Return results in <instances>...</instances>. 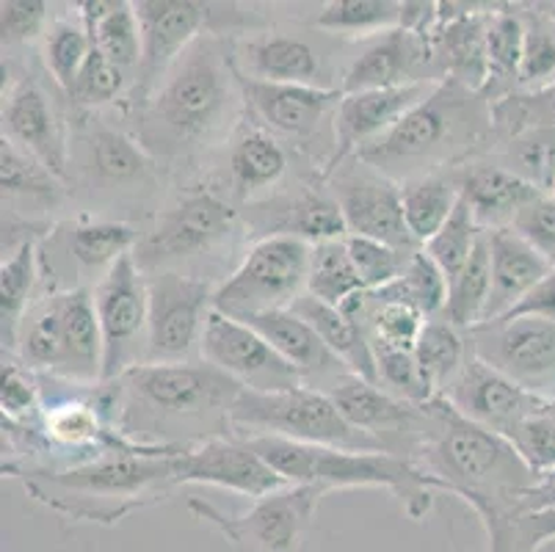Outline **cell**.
Segmentation results:
<instances>
[{
	"label": "cell",
	"mask_w": 555,
	"mask_h": 552,
	"mask_svg": "<svg viewBox=\"0 0 555 552\" xmlns=\"http://www.w3.org/2000/svg\"><path fill=\"white\" fill-rule=\"evenodd\" d=\"M191 442H135L103 450L64 467L31 462H3L44 509L64 519L114 528L130 514L158 505L178 489L180 453Z\"/></svg>",
	"instance_id": "1"
},
{
	"label": "cell",
	"mask_w": 555,
	"mask_h": 552,
	"mask_svg": "<svg viewBox=\"0 0 555 552\" xmlns=\"http://www.w3.org/2000/svg\"><path fill=\"white\" fill-rule=\"evenodd\" d=\"M412 459L440 480L442 492L476 511L487 547L498 544L525 514V495L539 480L506 437L464 418L446 395L423 407V432Z\"/></svg>",
	"instance_id": "2"
},
{
	"label": "cell",
	"mask_w": 555,
	"mask_h": 552,
	"mask_svg": "<svg viewBox=\"0 0 555 552\" xmlns=\"http://www.w3.org/2000/svg\"><path fill=\"white\" fill-rule=\"evenodd\" d=\"M492 139V100L456 80H440L421 105L354 158L398 185L462 164ZM467 164V161H464Z\"/></svg>",
	"instance_id": "3"
},
{
	"label": "cell",
	"mask_w": 555,
	"mask_h": 552,
	"mask_svg": "<svg viewBox=\"0 0 555 552\" xmlns=\"http://www.w3.org/2000/svg\"><path fill=\"white\" fill-rule=\"evenodd\" d=\"M244 100L235 55L219 30L196 39L164 75L139 111V144L158 155H180L221 128L232 105Z\"/></svg>",
	"instance_id": "4"
},
{
	"label": "cell",
	"mask_w": 555,
	"mask_h": 552,
	"mask_svg": "<svg viewBox=\"0 0 555 552\" xmlns=\"http://www.w3.org/2000/svg\"><path fill=\"white\" fill-rule=\"evenodd\" d=\"M257 453L296 486L332 489H387L401 503L412 523H423L442 492L440 480L431 478L415 459L390 450H348L301 445L280 437H244Z\"/></svg>",
	"instance_id": "5"
},
{
	"label": "cell",
	"mask_w": 555,
	"mask_h": 552,
	"mask_svg": "<svg viewBox=\"0 0 555 552\" xmlns=\"http://www.w3.org/2000/svg\"><path fill=\"white\" fill-rule=\"evenodd\" d=\"M235 437H280L301 445L348 450H385L371 434L348 423L324 389L296 387L282 393L241 389L230 409Z\"/></svg>",
	"instance_id": "6"
},
{
	"label": "cell",
	"mask_w": 555,
	"mask_h": 552,
	"mask_svg": "<svg viewBox=\"0 0 555 552\" xmlns=\"http://www.w3.org/2000/svg\"><path fill=\"white\" fill-rule=\"evenodd\" d=\"M116 384V393L130 409L141 407L160 423H189L214 414L230 420L232 403L244 389L210 362L133 364Z\"/></svg>",
	"instance_id": "7"
},
{
	"label": "cell",
	"mask_w": 555,
	"mask_h": 552,
	"mask_svg": "<svg viewBox=\"0 0 555 552\" xmlns=\"http://www.w3.org/2000/svg\"><path fill=\"white\" fill-rule=\"evenodd\" d=\"M310 255L312 246L299 238H260L241 266L216 287L214 310L235 321L291 310L307 291Z\"/></svg>",
	"instance_id": "8"
},
{
	"label": "cell",
	"mask_w": 555,
	"mask_h": 552,
	"mask_svg": "<svg viewBox=\"0 0 555 552\" xmlns=\"http://www.w3.org/2000/svg\"><path fill=\"white\" fill-rule=\"evenodd\" d=\"M324 495L315 486L291 484L255 500L244 514H227L202 498H191L189 509L196 519L219 530L232 552H312V528Z\"/></svg>",
	"instance_id": "9"
},
{
	"label": "cell",
	"mask_w": 555,
	"mask_h": 552,
	"mask_svg": "<svg viewBox=\"0 0 555 552\" xmlns=\"http://www.w3.org/2000/svg\"><path fill=\"white\" fill-rule=\"evenodd\" d=\"M238 221V210L210 191L183 196L158 216L153 230L141 235L133 257L144 273L171 271V266L214 249Z\"/></svg>",
	"instance_id": "10"
},
{
	"label": "cell",
	"mask_w": 555,
	"mask_h": 552,
	"mask_svg": "<svg viewBox=\"0 0 555 552\" xmlns=\"http://www.w3.org/2000/svg\"><path fill=\"white\" fill-rule=\"evenodd\" d=\"M150 323L147 351L155 362H189L202 346V334L214 312L216 287L180 271L147 273Z\"/></svg>",
	"instance_id": "11"
},
{
	"label": "cell",
	"mask_w": 555,
	"mask_h": 552,
	"mask_svg": "<svg viewBox=\"0 0 555 552\" xmlns=\"http://www.w3.org/2000/svg\"><path fill=\"white\" fill-rule=\"evenodd\" d=\"M94 310L103 332V384H111L133 368L130 354L150 323L147 273L133 255H125L105 271L94 287Z\"/></svg>",
	"instance_id": "12"
},
{
	"label": "cell",
	"mask_w": 555,
	"mask_h": 552,
	"mask_svg": "<svg viewBox=\"0 0 555 552\" xmlns=\"http://www.w3.org/2000/svg\"><path fill=\"white\" fill-rule=\"evenodd\" d=\"M199 351L205 362L235 378L244 389L282 393V389L305 387L296 368H291L257 329L216 310L205 323Z\"/></svg>",
	"instance_id": "13"
},
{
	"label": "cell",
	"mask_w": 555,
	"mask_h": 552,
	"mask_svg": "<svg viewBox=\"0 0 555 552\" xmlns=\"http://www.w3.org/2000/svg\"><path fill=\"white\" fill-rule=\"evenodd\" d=\"M141 28V64L135 73V94L144 105L164 80L171 64L199 37L210 34L208 25L216 17L210 3L199 0H139L133 3Z\"/></svg>",
	"instance_id": "14"
},
{
	"label": "cell",
	"mask_w": 555,
	"mask_h": 552,
	"mask_svg": "<svg viewBox=\"0 0 555 552\" xmlns=\"http://www.w3.org/2000/svg\"><path fill=\"white\" fill-rule=\"evenodd\" d=\"M351 161L354 166L343 164L330 175V191L340 205L348 235L373 238L396 249L417 252L415 238L409 235L403 221L401 185L357 158Z\"/></svg>",
	"instance_id": "15"
},
{
	"label": "cell",
	"mask_w": 555,
	"mask_h": 552,
	"mask_svg": "<svg viewBox=\"0 0 555 552\" xmlns=\"http://www.w3.org/2000/svg\"><path fill=\"white\" fill-rule=\"evenodd\" d=\"M467 346L476 359L537 389L555 373V323L542 318H498L467 332Z\"/></svg>",
	"instance_id": "16"
},
{
	"label": "cell",
	"mask_w": 555,
	"mask_h": 552,
	"mask_svg": "<svg viewBox=\"0 0 555 552\" xmlns=\"http://www.w3.org/2000/svg\"><path fill=\"white\" fill-rule=\"evenodd\" d=\"M178 484H208L262 500L287 484L244 437H210L199 445H185L178 462Z\"/></svg>",
	"instance_id": "17"
},
{
	"label": "cell",
	"mask_w": 555,
	"mask_h": 552,
	"mask_svg": "<svg viewBox=\"0 0 555 552\" xmlns=\"http://www.w3.org/2000/svg\"><path fill=\"white\" fill-rule=\"evenodd\" d=\"M437 59H434V37L409 28L378 34L362 48L343 75V94L357 91L396 89L409 84H437Z\"/></svg>",
	"instance_id": "18"
},
{
	"label": "cell",
	"mask_w": 555,
	"mask_h": 552,
	"mask_svg": "<svg viewBox=\"0 0 555 552\" xmlns=\"http://www.w3.org/2000/svg\"><path fill=\"white\" fill-rule=\"evenodd\" d=\"M437 84H409L396 86V89L343 94L335 108V119H332L335 121V150H332V158L321 177H330L337 166L354 158L362 146L373 144L387 130L396 128L409 111L421 105L437 89Z\"/></svg>",
	"instance_id": "19"
},
{
	"label": "cell",
	"mask_w": 555,
	"mask_h": 552,
	"mask_svg": "<svg viewBox=\"0 0 555 552\" xmlns=\"http://www.w3.org/2000/svg\"><path fill=\"white\" fill-rule=\"evenodd\" d=\"M442 395L464 418H470L473 423L483 425V428L506 439L547 398L537 389H528L514 378L503 376L501 371L483 364L473 354L464 362L462 373L453 378V384Z\"/></svg>",
	"instance_id": "20"
},
{
	"label": "cell",
	"mask_w": 555,
	"mask_h": 552,
	"mask_svg": "<svg viewBox=\"0 0 555 552\" xmlns=\"http://www.w3.org/2000/svg\"><path fill=\"white\" fill-rule=\"evenodd\" d=\"M3 139L39 161L59 180L67 177V130L39 80L17 78L3 91Z\"/></svg>",
	"instance_id": "21"
},
{
	"label": "cell",
	"mask_w": 555,
	"mask_h": 552,
	"mask_svg": "<svg viewBox=\"0 0 555 552\" xmlns=\"http://www.w3.org/2000/svg\"><path fill=\"white\" fill-rule=\"evenodd\" d=\"M235 78H238L241 94L251 114L266 125L271 133L285 136H310L324 121L326 111L340 103V89H321L307 84H269V80L249 78L238 69L235 61Z\"/></svg>",
	"instance_id": "22"
},
{
	"label": "cell",
	"mask_w": 555,
	"mask_h": 552,
	"mask_svg": "<svg viewBox=\"0 0 555 552\" xmlns=\"http://www.w3.org/2000/svg\"><path fill=\"white\" fill-rule=\"evenodd\" d=\"M244 323L257 329V332L274 346V351L280 354L291 368H296V373L301 376L305 387H315L326 393L332 384L340 382L343 376L351 373L346 364L330 351V346L318 337L315 329L307 321H301L296 312H266V316L249 318V321Z\"/></svg>",
	"instance_id": "23"
},
{
	"label": "cell",
	"mask_w": 555,
	"mask_h": 552,
	"mask_svg": "<svg viewBox=\"0 0 555 552\" xmlns=\"http://www.w3.org/2000/svg\"><path fill=\"white\" fill-rule=\"evenodd\" d=\"M451 171L459 185V194L487 232L512 227L517 213L525 205H531L537 196H542V191L533 189L531 182H525L522 177H517L501 164L467 161L462 166H453Z\"/></svg>",
	"instance_id": "24"
},
{
	"label": "cell",
	"mask_w": 555,
	"mask_h": 552,
	"mask_svg": "<svg viewBox=\"0 0 555 552\" xmlns=\"http://www.w3.org/2000/svg\"><path fill=\"white\" fill-rule=\"evenodd\" d=\"M492 12L448 14L440 3V25L434 30V59L440 80H456L473 91L487 94L489 86V55H487V25Z\"/></svg>",
	"instance_id": "25"
},
{
	"label": "cell",
	"mask_w": 555,
	"mask_h": 552,
	"mask_svg": "<svg viewBox=\"0 0 555 552\" xmlns=\"http://www.w3.org/2000/svg\"><path fill=\"white\" fill-rule=\"evenodd\" d=\"M489 262H492V293H489L483 323L512 312L539 282L553 271V262L522 241L512 227L489 230Z\"/></svg>",
	"instance_id": "26"
},
{
	"label": "cell",
	"mask_w": 555,
	"mask_h": 552,
	"mask_svg": "<svg viewBox=\"0 0 555 552\" xmlns=\"http://www.w3.org/2000/svg\"><path fill=\"white\" fill-rule=\"evenodd\" d=\"M62 304V364L69 382H103V332H100L94 293L89 287L59 291Z\"/></svg>",
	"instance_id": "27"
},
{
	"label": "cell",
	"mask_w": 555,
	"mask_h": 552,
	"mask_svg": "<svg viewBox=\"0 0 555 552\" xmlns=\"http://www.w3.org/2000/svg\"><path fill=\"white\" fill-rule=\"evenodd\" d=\"M34 439L59 450H78V453L92 455L135 442L122 432L111 428L103 403L80 401V398H67L53 407H44Z\"/></svg>",
	"instance_id": "28"
},
{
	"label": "cell",
	"mask_w": 555,
	"mask_h": 552,
	"mask_svg": "<svg viewBox=\"0 0 555 552\" xmlns=\"http://www.w3.org/2000/svg\"><path fill=\"white\" fill-rule=\"evenodd\" d=\"M291 312L301 318V321L310 323L318 332V337L330 346V351L346 364L348 371L354 376L365 378V382L378 384V368H376V354H373L371 341H367L365 329L357 321H351L348 316H343L337 307L318 301L312 296L296 298Z\"/></svg>",
	"instance_id": "29"
},
{
	"label": "cell",
	"mask_w": 555,
	"mask_h": 552,
	"mask_svg": "<svg viewBox=\"0 0 555 552\" xmlns=\"http://www.w3.org/2000/svg\"><path fill=\"white\" fill-rule=\"evenodd\" d=\"M92 44L116 67L139 73L141 64V28L135 7L128 0H86L78 7Z\"/></svg>",
	"instance_id": "30"
},
{
	"label": "cell",
	"mask_w": 555,
	"mask_h": 552,
	"mask_svg": "<svg viewBox=\"0 0 555 552\" xmlns=\"http://www.w3.org/2000/svg\"><path fill=\"white\" fill-rule=\"evenodd\" d=\"M244 64L249 69V78L269 80V84L315 86V75L321 73V61L312 44L299 37H285V34L249 39L244 44Z\"/></svg>",
	"instance_id": "31"
},
{
	"label": "cell",
	"mask_w": 555,
	"mask_h": 552,
	"mask_svg": "<svg viewBox=\"0 0 555 552\" xmlns=\"http://www.w3.org/2000/svg\"><path fill=\"white\" fill-rule=\"evenodd\" d=\"M459 202L462 194L451 169L401 182L403 221L417 246H426L446 227Z\"/></svg>",
	"instance_id": "32"
},
{
	"label": "cell",
	"mask_w": 555,
	"mask_h": 552,
	"mask_svg": "<svg viewBox=\"0 0 555 552\" xmlns=\"http://www.w3.org/2000/svg\"><path fill=\"white\" fill-rule=\"evenodd\" d=\"M287 169V152L266 128H249L232 141L230 177L241 200L271 189Z\"/></svg>",
	"instance_id": "33"
},
{
	"label": "cell",
	"mask_w": 555,
	"mask_h": 552,
	"mask_svg": "<svg viewBox=\"0 0 555 552\" xmlns=\"http://www.w3.org/2000/svg\"><path fill=\"white\" fill-rule=\"evenodd\" d=\"M39 277L37 238L20 241L14 249L3 252L0 266V326H3V348H17L20 323L31 310V296Z\"/></svg>",
	"instance_id": "34"
},
{
	"label": "cell",
	"mask_w": 555,
	"mask_h": 552,
	"mask_svg": "<svg viewBox=\"0 0 555 552\" xmlns=\"http://www.w3.org/2000/svg\"><path fill=\"white\" fill-rule=\"evenodd\" d=\"M276 213H280V224H276L274 235L299 238L310 246L324 241H340L348 235L346 219H343V210L332 191L326 194L321 189H307L294 200L282 202V210Z\"/></svg>",
	"instance_id": "35"
},
{
	"label": "cell",
	"mask_w": 555,
	"mask_h": 552,
	"mask_svg": "<svg viewBox=\"0 0 555 552\" xmlns=\"http://www.w3.org/2000/svg\"><path fill=\"white\" fill-rule=\"evenodd\" d=\"M467 357H470L467 332L456 329L442 316L428 318L421 337H417L415 359L417 364H421L423 376L431 384L434 393L442 395L451 387L453 378L462 373Z\"/></svg>",
	"instance_id": "36"
},
{
	"label": "cell",
	"mask_w": 555,
	"mask_h": 552,
	"mask_svg": "<svg viewBox=\"0 0 555 552\" xmlns=\"http://www.w3.org/2000/svg\"><path fill=\"white\" fill-rule=\"evenodd\" d=\"M489 293H492V262H489V238L483 232L470 262L453 280H448V301L442 318L462 332H470L478 323H483Z\"/></svg>",
	"instance_id": "37"
},
{
	"label": "cell",
	"mask_w": 555,
	"mask_h": 552,
	"mask_svg": "<svg viewBox=\"0 0 555 552\" xmlns=\"http://www.w3.org/2000/svg\"><path fill=\"white\" fill-rule=\"evenodd\" d=\"M20 362L37 371H59L62 364V304L59 291L48 293L25 312L17 334Z\"/></svg>",
	"instance_id": "38"
},
{
	"label": "cell",
	"mask_w": 555,
	"mask_h": 552,
	"mask_svg": "<svg viewBox=\"0 0 555 552\" xmlns=\"http://www.w3.org/2000/svg\"><path fill=\"white\" fill-rule=\"evenodd\" d=\"M403 3L396 0H330L315 17V28L343 37H378L401 28Z\"/></svg>",
	"instance_id": "39"
},
{
	"label": "cell",
	"mask_w": 555,
	"mask_h": 552,
	"mask_svg": "<svg viewBox=\"0 0 555 552\" xmlns=\"http://www.w3.org/2000/svg\"><path fill=\"white\" fill-rule=\"evenodd\" d=\"M346 238L315 243L310 255L307 296L330 304V307H340L343 301L365 291L360 273L354 268V260L348 255Z\"/></svg>",
	"instance_id": "40"
},
{
	"label": "cell",
	"mask_w": 555,
	"mask_h": 552,
	"mask_svg": "<svg viewBox=\"0 0 555 552\" xmlns=\"http://www.w3.org/2000/svg\"><path fill=\"white\" fill-rule=\"evenodd\" d=\"M428 318L412 304L392 301L367 291L365 312L360 326L365 329L373 348H396V351H415L417 337Z\"/></svg>",
	"instance_id": "41"
},
{
	"label": "cell",
	"mask_w": 555,
	"mask_h": 552,
	"mask_svg": "<svg viewBox=\"0 0 555 552\" xmlns=\"http://www.w3.org/2000/svg\"><path fill=\"white\" fill-rule=\"evenodd\" d=\"M528 130H555V84L492 100V139L503 144Z\"/></svg>",
	"instance_id": "42"
},
{
	"label": "cell",
	"mask_w": 555,
	"mask_h": 552,
	"mask_svg": "<svg viewBox=\"0 0 555 552\" xmlns=\"http://www.w3.org/2000/svg\"><path fill=\"white\" fill-rule=\"evenodd\" d=\"M139 235L125 221H80L69 230L67 246L75 260L83 268H105L108 271L114 262L125 255H133Z\"/></svg>",
	"instance_id": "43"
},
{
	"label": "cell",
	"mask_w": 555,
	"mask_h": 552,
	"mask_svg": "<svg viewBox=\"0 0 555 552\" xmlns=\"http://www.w3.org/2000/svg\"><path fill=\"white\" fill-rule=\"evenodd\" d=\"M89 53H92V37H89L80 14H75V20H55L44 30V64H48V73L53 75L55 86L67 98Z\"/></svg>",
	"instance_id": "44"
},
{
	"label": "cell",
	"mask_w": 555,
	"mask_h": 552,
	"mask_svg": "<svg viewBox=\"0 0 555 552\" xmlns=\"http://www.w3.org/2000/svg\"><path fill=\"white\" fill-rule=\"evenodd\" d=\"M373 293L382 298H392V301L412 304V307L421 310L426 318H437L446 310L448 277L442 273V268L421 249L415 252V257H412V262H409V268L403 271L401 280Z\"/></svg>",
	"instance_id": "45"
},
{
	"label": "cell",
	"mask_w": 555,
	"mask_h": 552,
	"mask_svg": "<svg viewBox=\"0 0 555 552\" xmlns=\"http://www.w3.org/2000/svg\"><path fill=\"white\" fill-rule=\"evenodd\" d=\"M542 194L555 189V130H528L503 141V164Z\"/></svg>",
	"instance_id": "46"
},
{
	"label": "cell",
	"mask_w": 555,
	"mask_h": 552,
	"mask_svg": "<svg viewBox=\"0 0 555 552\" xmlns=\"http://www.w3.org/2000/svg\"><path fill=\"white\" fill-rule=\"evenodd\" d=\"M0 409H3V428H37L42 420V387L28 364L12 357H3L0 368Z\"/></svg>",
	"instance_id": "47"
},
{
	"label": "cell",
	"mask_w": 555,
	"mask_h": 552,
	"mask_svg": "<svg viewBox=\"0 0 555 552\" xmlns=\"http://www.w3.org/2000/svg\"><path fill=\"white\" fill-rule=\"evenodd\" d=\"M483 232L487 230L478 224V219L473 216L467 202L462 200L456 205V210H453L451 219L446 221V227L423 246V252L442 268V273H446L448 280H453V277L470 262V257L476 255Z\"/></svg>",
	"instance_id": "48"
},
{
	"label": "cell",
	"mask_w": 555,
	"mask_h": 552,
	"mask_svg": "<svg viewBox=\"0 0 555 552\" xmlns=\"http://www.w3.org/2000/svg\"><path fill=\"white\" fill-rule=\"evenodd\" d=\"M525 17L512 9H498L489 14L487 25V55H489V86L517 84L519 61H522ZM487 86V91H489Z\"/></svg>",
	"instance_id": "49"
},
{
	"label": "cell",
	"mask_w": 555,
	"mask_h": 552,
	"mask_svg": "<svg viewBox=\"0 0 555 552\" xmlns=\"http://www.w3.org/2000/svg\"><path fill=\"white\" fill-rule=\"evenodd\" d=\"M346 246L351 260H354V268L357 273H360L362 285L371 293L382 291V287L401 280L403 271H406L409 262H412V257H415V252L396 249L390 243L373 241V238L362 235H348Z\"/></svg>",
	"instance_id": "50"
},
{
	"label": "cell",
	"mask_w": 555,
	"mask_h": 552,
	"mask_svg": "<svg viewBox=\"0 0 555 552\" xmlns=\"http://www.w3.org/2000/svg\"><path fill=\"white\" fill-rule=\"evenodd\" d=\"M0 185L3 196H28V200H55L59 177L50 175L39 161L25 155L12 141H0Z\"/></svg>",
	"instance_id": "51"
},
{
	"label": "cell",
	"mask_w": 555,
	"mask_h": 552,
	"mask_svg": "<svg viewBox=\"0 0 555 552\" xmlns=\"http://www.w3.org/2000/svg\"><path fill=\"white\" fill-rule=\"evenodd\" d=\"M378 368V387L412 403V407H426L437 398L428 378L423 376L421 364H417L415 351H396V348H373Z\"/></svg>",
	"instance_id": "52"
},
{
	"label": "cell",
	"mask_w": 555,
	"mask_h": 552,
	"mask_svg": "<svg viewBox=\"0 0 555 552\" xmlns=\"http://www.w3.org/2000/svg\"><path fill=\"white\" fill-rule=\"evenodd\" d=\"M92 166L108 182L135 180L147 175V150L119 130H98L92 136Z\"/></svg>",
	"instance_id": "53"
},
{
	"label": "cell",
	"mask_w": 555,
	"mask_h": 552,
	"mask_svg": "<svg viewBox=\"0 0 555 552\" xmlns=\"http://www.w3.org/2000/svg\"><path fill=\"white\" fill-rule=\"evenodd\" d=\"M508 442L517 448L525 464L537 475L553 473L555 470V414L550 409V395L542 407L522 420V423L508 434Z\"/></svg>",
	"instance_id": "54"
},
{
	"label": "cell",
	"mask_w": 555,
	"mask_h": 552,
	"mask_svg": "<svg viewBox=\"0 0 555 552\" xmlns=\"http://www.w3.org/2000/svg\"><path fill=\"white\" fill-rule=\"evenodd\" d=\"M555 75V28L544 17H525L522 61L517 84L525 89L550 86Z\"/></svg>",
	"instance_id": "55"
},
{
	"label": "cell",
	"mask_w": 555,
	"mask_h": 552,
	"mask_svg": "<svg viewBox=\"0 0 555 552\" xmlns=\"http://www.w3.org/2000/svg\"><path fill=\"white\" fill-rule=\"evenodd\" d=\"M125 73L116 64H111L103 53L92 44V53L86 59L83 69H80L78 80H75L69 98L86 108H98V105L111 103L122 94L125 89Z\"/></svg>",
	"instance_id": "56"
},
{
	"label": "cell",
	"mask_w": 555,
	"mask_h": 552,
	"mask_svg": "<svg viewBox=\"0 0 555 552\" xmlns=\"http://www.w3.org/2000/svg\"><path fill=\"white\" fill-rule=\"evenodd\" d=\"M512 230L522 241H528L539 255L547 257L555 266V196L542 194L525 205L512 221Z\"/></svg>",
	"instance_id": "57"
},
{
	"label": "cell",
	"mask_w": 555,
	"mask_h": 552,
	"mask_svg": "<svg viewBox=\"0 0 555 552\" xmlns=\"http://www.w3.org/2000/svg\"><path fill=\"white\" fill-rule=\"evenodd\" d=\"M48 9L44 0H3L0 3L3 48H17V44L37 39L48 23Z\"/></svg>",
	"instance_id": "58"
},
{
	"label": "cell",
	"mask_w": 555,
	"mask_h": 552,
	"mask_svg": "<svg viewBox=\"0 0 555 552\" xmlns=\"http://www.w3.org/2000/svg\"><path fill=\"white\" fill-rule=\"evenodd\" d=\"M555 539V509L528 511L512 525L503 541L487 547V552H539Z\"/></svg>",
	"instance_id": "59"
},
{
	"label": "cell",
	"mask_w": 555,
	"mask_h": 552,
	"mask_svg": "<svg viewBox=\"0 0 555 552\" xmlns=\"http://www.w3.org/2000/svg\"><path fill=\"white\" fill-rule=\"evenodd\" d=\"M503 318H542L555 323V266L522 301Z\"/></svg>",
	"instance_id": "60"
},
{
	"label": "cell",
	"mask_w": 555,
	"mask_h": 552,
	"mask_svg": "<svg viewBox=\"0 0 555 552\" xmlns=\"http://www.w3.org/2000/svg\"><path fill=\"white\" fill-rule=\"evenodd\" d=\"M522 505H525V514H528V511L555 509V470L553 473L539 475L537 484H533L531 489H528V495H525Z\"/></svg>",
	"instance_id": "61"
},
{
	"label": "cell",
	"mask_w": 555,
	"mask_h": 552,
	"mask_svg": "<svg viewBox=\"0 0 555 552\" xmlns=\"http://www.w3.org/2000/svg\"><path fill=\"white\" fill-rule=\"evenodd\" d=\"M550 409H553V414H555V395H550Z\"/></svg>",
	"instance_id": "62"
},
{
	"label": "cell",
	"mask_w": 555,
	"mask_h": 552,
	"mask_svg": "<svg viewBox=\"0 0 555 552\" xmlns=\"http://www.w3.org/2000/svg\"><path fill=\"white\" fill-rule=\"evenodd\" d=\"M553 196H555V189H553Z\"/></svg>",
	"instance_id": "63"
}]
</instances>
